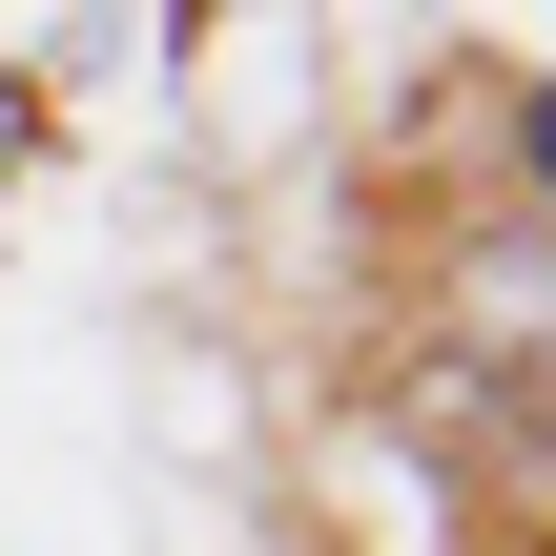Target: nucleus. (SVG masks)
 Returning a JSON list of instances; mask_svg holds the SVG:
<instances>
[{
    "mask_svg": "<svg viewBox=\"0 0 556 556\" xmlns=\"http://www.w3.org/2000/svg\"><path fill=\"white\" fill-rule=\"evenodd\" d=\"M516 165H536V206H556V83H536V103H516Z\"/></svg>",
    "mask_w": 556,
    "mask_h": 556,
    "instance_id": "nucleus-1",
    "label": "nucleus"
}]
</instances>
